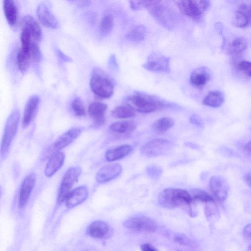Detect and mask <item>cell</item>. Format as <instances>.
I'll use <instances>...</instances> for the list:
<instances>
[{"instance_id": "cell-14", "label": "cell", "mask_w": 251, "mask_h": 251, "mask_svg": "<svg viewBox=\"0 0 251 251\" xmlns=\"http://www.w3.org/2000/svg\"><path fill=\"white\" fill-rule=\"evenodd\" d=\"M122 170V166L117 163L105 165L97 172L96 179L99 183L109 181L118 176Z\"/></svg>"}, {"instance_id": "cell-11", "label": "cell", "mask_w": 251, "mask_h": 251, "mask_svg": "<svg viewBox=\"0 0 251 251\" xmlns=\"http://www.w3.org/2000/svg\"><path fill=\"white\" fill-rule=\"evenodd\" d=\"M209 187L213 196L219 201H224L227 198L229 190V184L223 176H215L209 181Z\"/></svg>"}, {"instance_id": "cell-34", "label": "cell", "mask_w": 251, "mask_h": 251, "mask_svg": "<svg viewBox=\"0 0 251 251\" xmlns=\"http://www.w3.org/2000/svg\"><path fill=\"white\" fill-rule=\"evenodd\" d=\"M193 201H196L205 203L214 201V198L203 190L194 189L190 194Z\"/></svg>"}, {"instance_id": "cell-29", "label": "cell", "mask_w": 251, "mask_h": 251, "mask_svg": "<svg viewBox=\"0 0 251 251\" xmlns=\"http://www.w3.org/2000/svg\"><path fill=\"white\" fill-rule=\"evenodd\" d=\"M248 43L243 37H237L233 40L228 47V52L230 54L238 55L244 52L247 48Z\"/></svg>"}, {"instance_id": "cell-17", "label": "cell", "mask_w": 251, "mask_h": 251, "mask_svg": "<svg viewBox=\"0 0 251 251\" xmlns=\"http://www.w3.org/2000/svg\"><path fill=\"white\" fill-rule=\"evenodd\" d=\"M81 129L78 127H73L61 135L54 143L53 149L58 151L67 147L80 134Z\"/></svg>"}, {"instance_id": "cell-35", "label": "cell", "mask_w": 251, "mask_h": 251, "mask_svg": "<svg viewBox=\"0 0 251 251\" xmlns=\"http://www.w3.org/2000/svg\"><path fill=\"white\" fill-rule=\"evenodd\" d=\"M232 23L235 26L243 28L251 24V20L246 15L236 10L234 15Z\"/></svg>"}, {"instance_id": "cell-15", "label": "cell", "mask_w": 251, "mask_h": 251, "mask_svg": "<svg viewBox=\"0 0 251 251\" xmlns=\"http://www.w3.org/2000/svg\"><path fill=\"white\" fill-rule=\"evenodd\" d=\"M38 19L47 27L56 29L58 27V22L49 8L44 3L39 4L36 9Z\"/></svg>"}, {"instance_id": "cell-47", "label": "cell", "mask_w": 251, "mask_h": 251, "mask_svg": "<svg viewBox=\"0 0 251 251\" xmlns=\"http://www.w3.org/2000/svg\"><path fill=\"white\" fill-rule=\"evenodd\" d=\"M110 65L112 67L116 69L118 68V64L116 61V58L114 54H112L109 59Z\"/></svg>"}, {"instance_id": "cell-37", "label": "cell", "mask_w": 251, "mask_h": 251, "mask_svg": "<svg viewBox=\"0 0 251 251\" xmlns=\"http://www.w3.org/2000/svg\"><path fill=\"white\" fill-rule=\"evenodd\" d=\"M205 212L207 218L210 220H215L219 218V211L215 201L206 203Z\"/></svg>"}, {"instance_id": "cell-5", "label": "cell", "mask_w": 251, "mask_h": 251, "mask_svg": "<svg viewBox=\"0 0 251 251\" xmlns=\"http://www.w3.org/2000/svg\"><path fill=\"white\" fill-rule=\"evenodd\" d=\"M20 118L18 110H13L9 116L4 128L1 145V155L5 156L7 154L11 143L15 137L18 128Z\"/></svg>"}, {"instance_id": "cell-20", "label": "cell", "mask_w": 251, "mask_h": 251, "mask_svg": "<svg viewBox=\"0 0 251 251\" xmlns=\"http://www.w3.org/2000/svg\"><path fill=\"white\" fill-rule=\"evenodd\" d=\"M65 155L63 152L56 151L50 156L47 163L45 174L48 177L52 176L62 167Z\"/></svg>"}, {"instance_id": "cell-13", "label": "cell", "mask_w": 251, "mask_h": 251, "mask_svg": "<svg viewBox=\"0 0 251 251\" xmlns=\"http://www.w3.org/2000/svg\"><path fill=\"white\" fill-rule=\"evenodd\" d=\"M35 182L36 176L33 173L29 174L23 180L19 193V207L20 208H23L27 205Z\"/></svg>"}, {"instance_id": "cell-8", "label": "cell", "mask_w": 251, "mask_h": 251, "mask_svg": "<svg viewBox=\"0 0 251 251\" xmlns=\"http://www.w3.org/2000/svg\"><path fill=\"white\" fill-rule=\"evenodd\" d=\"M172 148L170 141L164 139H154L145 144L141 148V152L147 157H155L166 153Z\"/></svg>"}, {"instance_id": "cell-2", "label": "cell", "mask_w": 251, "mask_h": 251, "mask_svg": "<svg viewBox=\"0 0 251 251\" xmlns=\"http://www.w3.org/2000/svg\"><path fill=\"white\" fill-rule=\"evenodd\" d=\"M193 200L186 190L177 188H166L158 197V203L162 207L173 209L191 203Z\"/></svg>"}, {"instance_id": "cell-27", "label": "cell", "mask_w": 251, "mask_h": 251, "mask_svg": "<svg viewBox=\"0 0 251 251\" xmlns=\"http://www.w3.org/2000/svg\"><path fill=\"white\" fill-rule=\"evenodd\" d=\"M173 119L169 117L161 118L155 121L152 125V129L156 132L163 133L167 131L174 125Z\"/></svg>"}, {"instance_id": "cell-21", "label": "cell", "mask_w": 251, "mask_h": 251, "mask_svg": "<svg viewBox=\"0 0 251 251\" xmlns=\"http://www.w3.org/2000/svg\"><path fill=\"white\" fill-rule=\"evenodd\" d=\"M40 99L37 96H31L27 100L24 109L23 126H27L31 122L38 108Z\"/></svg>"}, {"instance_id": "cell-26", "label": "cell", "mask_w": 251, "mask_h": 251, "mask_svg": "<svg viewBox=\"0 0 251 251\" xmlns=\"http://www.w3.org/2000/svg\"><path fill=\"white\" fill-rule=\"evenodd\" d=\"M224 97L223 94L218 91L209 92L202 100L203 104L212 107H219L223 103Z\"/></svg>"}, {"instance_id": "cell-24", "label": "cell", "mask_w": 251, "mask_h": 251, "mask_svg": "<svg viewBox=\"0 0 251 251\" xmlns=\"http://www.w3.org/2000/svg\"><path fill=\"white\" fill-rule=\"evenodd\" d=\"M136 127V124L132 121L116 122L109 126L111 131L118 134H128L134 131Z\"/></svg>"}, {"instance_id": "cell-12", "label": "cell", "mask_w": 251, "mask_h": 251, "mask_svg": "<svg viewBox=\"0 0 251 251\" xmlns=\"http://www.w3.org/2000/svg\"><path fill=\"white\" fill-rule=\"evenodd\" d=\"M87 234L96 239H107L112 235L111 227L105 222L96 220L91 223L87 227Z\"/></svg>"}, {"instance_id": "cell-42", "label": "cell", "mask_w": 251, "mask_h": 251, "mask_svg": "<svg viewBox=\"0 0 251 251\" xmlns=\"http://www.w3.org/2000/svg\"><path fill=\"white\" fill-rule=\"evenodd\" d=\"M237 68L246 75L251 77V62L243 60L238 63Z\"/></svg>"}, {"instance_id": "cell-1", "label": "cell", "mask_w": 251, "mask_h": 251, "mask_svg": "<svg viewBox=\"0 0 251 251\" xmlns=\"http://www.w3.org/2000/svg\"><path fill=\"white\" fill-rule=\"evenodd\" d=\"M126 105L135 111L148 113L161 110L169 104L160 98L143 92H135L126 99Z\"/></svg>"}, {"instance_id": "cell-7", "label": "cell", "mask_w": 251, "mask_h": 251, "mask_svg": "<svg viewBox=\"0 0 251 251\" xmlns=\"http://www.w3.org/2000/svg\"><path fill=\"white\" fill-rule=\"evenodd\" d=\"M81 173L79 166L69 168L64 174L58 194V201L61 202L65 201L70 192L73 185L77 181Z\"/></svg>"}, {"instance_id": "cell-41", "label": "cell", "mask_w": 251, "mask_h": 251, "mask_svg": "<svg viewBox=\"0 0 251 251\" xmlns=\"http://www.w3.org/2000/svg\"><path fill=\"white\" fill-rule=\"evenodd\" d=\"M147 172L148 175L152 178H158L162 174V170L157 165H152L148 167Z\"/></svg>"}, {"instance_id": "cell-6", "label": "cell", "mask_w": 251, "mask_h": 251, "mask_svg": "<svg viewBox=\"0 0 251 251\" xmlns=\"http://www.w3.org/2000/svg\"><path fill=\"white\" fill-rule=\"evenodd\" d=\"M90 87L95 95L102 98H109L114 93V85L111 80L99 74H95L91 77Z\"/></svg>"}, {"instance_id": "cell-22", "label": "cell", "mask_w": 251, "mask_h": 251, "mask_svg": "<svg viewBox=\"0 0 251 251\" xmlns=\"http://www.w3.org/2000/svg\"><path fill=\"white\" fill-rule=\"evenodd\" d=\"M23 28L26 29L30 33L32 39L39 41L42 36V29L38 23L29 15L24 17L22 19Z\"/></svg>"}, {"instance_id": "cell-32", "label": "cell", "mask_w": 251, "mask_h": 251, "mask_svg": "<svg viewBox=\"0 0 251 251\" xmlns=\"http://www.w3.org/2000/svg\"><path fill=\"white\" fill-rule=\"evenodd\" d=\"M236 10L243 13L251 20V0H228Z\"/></svg>"}, {"instance_id": "cell-16", "label": "cell", "mask_w": 251, "mask_h": 251, "mask_svg": "<svg viewBox=\"0 0 251 251\" xmlns=\"http://www.w3.org/2000/svg\"><path fill=\"white\" fill-rule=\"evenodd\" d=\"M210 71L205 67H201L193 70L190 76V82L198 89H202L210 80Z\"/></svg>"}, {"instance_id": "cell-49", "label": "cell", "mask_w": 251, "mask_h": 251, "mask_svg": "<svg viewBox=\"0 0 251 251\" xmlns=\"http://www.w3.org/2000/svg\"><path fill=\"white\" fill-rule=\"evenodd\" d=\"M245 150L251 156V140L248 142L245 145Z\"/></svg>"}, {"instance_id": "cell-28", "label": "cell", "mask_w": 251, "mask_h": 251, "mask_svg": "<svg viewBox=\"0 0 251 251\" xmlns=\"http://www.w3.org/2000/svg\"><path fill=\"white\" fill-rule=\"evenodd\" d=\"M146 33V26L143 25H140L126 33L125 37L126 39L133 42H139L145 39Z\"/></svg>"}, {"instance_id": "cell-40", "label": "cell", "mask_w": 251, "mask_h": 251, "mask_svg": "<svg viewBox=\"0 0 251 251\" xmlns=\"http://www.w3.org/2000/svg\"><path fill=\"white\" fill-rule=\"evenodd\" d=\"M29 54L31 60L35 62L40 61L42 57L40 48L35 42L32 41L29 49Z\"/></svg>"}, {"instance_id": "cell-30", "label": "cell", "mask_w": 251, "mask_h": 251, "mask_svg": "<svg viewBox=\"0 0 251 251\" xmlns=\"http://www.w3.org/2000/svg\"><path fill=\"white\" fill-rule=\"evenodd\" d=\"M135 111L127 105L118 106L111 111L112 116L118 119H127L135 116Z\"/></svg>"}, {"instance_id": "cell-23", "label": "cell", "mask_w": 251, "mask_h": 251, "mask_svg": "<svg viewBox=\"0 0 251 251\" xmlns=\"http://www.w3.org/2000/svg\"><path fill=\"white\" fill-rule=\"evenodd\" d=\"M132 151V147L130 145H123L108 150L105 157L108 161H113L123 158Z\"/></svg>"}, {"instance_id": "cell-45", "label": "cell", "mask_w": 251, "mask_h": 251, "mask_svg": "<svg viewBox=\"0 0 251 251\" xmlns=\"http://www.w3.org/2000/svg\"><path fill=\"white\" fill-rule=\"evenodd\" d=\"M243 234L246 238L251 240V224H249L244 227Z\"/></svg>"}, {"instance_id": "cell-48", "label": "cell", "mask_w": 251, "mask_h": 251, "mask_svg": "<svg viewBox=\"0 0 251 251\" xmlns=\"http://www.w3.org/2000/svg\"><path fill=\"white\" fill-rule=\"evenodd\" d=\"M244 179L246 183L251 187V174H247L244 176Z\"/></svg>"}, {"instance_id": "cell-33", "label": "cell", "mask_w": 251, "mask_h": 251, "mask_svg": "<svg viewBox=\"0 0 251 251\" xmlns=\"http://www.w3.org/2000/svg\"><path fill=\"white\" fill-rule=\"evenodd\" d=\"M17 59L18 68L21 72H25L28 68L31 60L29 52L21 49L18 53Z\"/></svg>"}, {"instance_id": "cell-18", "label": "cell", "mask_w": 251, "mask_h": 251, "mask_svg": "<svg viewBox=\"0 0 251 251\" xmlns=\"http://www.w3.org/2000/svg\"><path fill=\"white\" fill-rule=\"evenodd\" d=\"M88 190L85 186L77 187L70 191L66 199L67 207L71 208L83 202L87 198Z\"/></svg>"}, {"instance_id": "cell-38", "label": "cell", "mask_w": 251, "mask_h": 251, "mask_svg": "<svg viewBox=\"0 0 251 251\" xmlns=\"http://www.w3.org/2000/svg\"><path fill=\"white\" fill-rule=\"evenodd\" d=\"M32 38L29 32L26 29L23 28L21 35V49L25 52H29L30 45L32 42Z\"/></svg>"}, {"instance_id": "cell-10", "label": "cell", "mask_w": 251, "mask_h": 251, "mask_svg": "<svg viewBox=\"0 0 251 251\" xmlns=\"http://www.w3.org/2000/svg\"><path fill=\"white\" fill-rule=\"evenodd\" d=\"M169 57L161 54L152 52L148 56L142 66L145 69L154 72L169 73L170 72Z\"/></svg>"}, {"instance_id": "cell-36", "label": "cell", "mask_w": 251, "mask_h": 251, "mask_svg": "<svg viewBox=\"0 0 251 251\" xmlns=\"http://www.w3.org/2000/svg\"><path fill=\"white\" fill-rule=\"evenodd\" d=\"M114 26V20L111 15L104 16L100 23V30L103 35L108 34L112 30Z\"/></svg>"}, {"instance_id": "cell-25", "label": "cell", "mask_w": 251, "mask_h": 251, "mask_svg": "<svg viewBox=\"0 0 251 251\" xmlns=\"http://www.w3.org/2000/svg\"><path fill=\"white\" fill-rule=\"evenodd\" d=\"M3 10L8 24L14 26L17 21V10L14 0H3Z\"/></svg>"}, {"instance_id": "cell-50", "label": "cell", "mask_w": 251, "mask_h": 251, "mask_svg": "<svg viewBox=\"0 0 251 251\" xmlns=\"http://www.w3.org/2000/svg\"><path fill=\"white\" fill-rule=\"evenodd\" d=\"M248 251H251V244L248 246Z\"/></svg>"}, {"instance_id": "cell-3", "label": "cell", "mask_w": 251, "mask_h": 251, "mask_svg": "<svg viewBox=\"0 0 251 251\" xmlns=\"http://www.w3.org/2000/svg\"><path fill=\"white\" fill-rule=\"evenodd\" d=\"M180 11L196 22L202 19L203 13L208 8L209 0H172Z\"/></svg>"}, {"instance_id": "cell-43", "label": "cell", "mask_w": 251, "mask_h": 251, "mask_svg": "<svg viewBox=\"0 0 251 251\" xmlns=\"http://www.w3.org/2000/svg\"><path fill=\"white\" fill-rule=\"evenodd\" d=\"M174 240L177 243L181 244L185 246L192 247L193 243L191 240L186 236L177 234L174 237Z\"/></svg>"}, {"instance_id": "cell-9", "label": "cell", "mask_w": 251, "mask_h": 251, "mask_svg": "<svg viewBox=\"0 0 251 251\" xmlns=\"http://www.w3.org/2000/svg\"><path fill=\"white\" fill-rule=\"evenodd\" d=\"M124 226L131 230L142 232H153L157 228L154 221L144 216L131 217L124 223Z\"/></svg>"}, {"instance_id": "cell-44", "label": "cell", "mask_w": 251, "mask_h": 251, "mask_svg": "<svg viewBox=\"0 0 251 251\" xmlns=\"http://www.w3.org/2000/svg\"><path fill=\"white\" fill-rule=\"evenodd\" d=\"M190 121L192 124L199 127H203V122L201 118L196 114H192L190 117Z\"/></svg>"}, {"instance_id": "cell-4", "label": "cell", "mask_w": 251, "mask_h": 251, "mask_svg": "<svg viewBox=\"0 0 251 251\" xmlns=\"http://www.w3.org/2000/svg\"><path fill=\"white\" fill-rule=\"evenodd\" d=\"M151 15L162 27L172 30L175 27L176 16L173 10L160 3L149 9Z\"/></svg>"}, {"instance_id": "cell-39", "label": "cell", "mask_w": 251, "mask_h": 251, "mask_svg": "<svg viewBox=\"0 0 251 251\" xmlns=\"http://www.w3.org/2000/svg\"><path fill=\"white\" fill-rule=\"evenodd\" d=\"M72 109L78 116H83L85 114V109L82 100L79 98L75 99L71 104Z\"/></svg>"}, {"instance_id": "cell-31", "label": "cell", "mask_w": 251, "mask_h": 251, "mask_svg": "<svg viewBox=\"0 0 251 251\" xmlns=\"http://www.w3.org/2000/svg\"><path fill=\"white\" fill-rule=\"evenodd\" d=\"M162 0H129L131 9L134 11L143 9H148L153 5L160 3Z\"/></svg>"}, {"instance_id": "cell-46", "label": "cell", "mask_w": 251, "mask_h": 251, "mask_svg": "<svg viewBox=\"0 0 251 251\" xmlns=\"http://www.w3.org/2000/svg\"><path fill=\"white\" fill-rule=\"evenodd\" d=\"M141 249L144 251H155L157 249L151 244L149 243H145L142 245Z\"/></svg>"}, {"instance_id": "cell-19", "label": "cell", "mask_w": 251, "mask_h": 251, "mask_svg": "<svg viewBox=\"0 0 251 251\" xmlns=\"http://www.w3.org/2000/svg\"><path fill=\"white\" fill-rule=\"evenodd\" d=\"M107 110V105L100 102H93L89 106V114L95 120V124L97 126H99L104 124Z\"/></svg>"}]
</instances>
